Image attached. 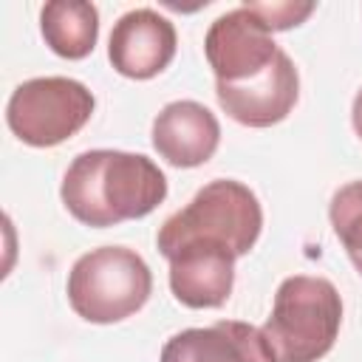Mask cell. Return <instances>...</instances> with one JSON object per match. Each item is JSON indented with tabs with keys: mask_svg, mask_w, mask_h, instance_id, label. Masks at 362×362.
<instances>
[{
	"mask_svg": "<svg viewBox=\"0 0 362 362\" xmlns=\"http://www.w3.org/2000/svg\"><path fill=\"white\" fill-rule=\"evenodd\" d=\"M59 198L74 221L107 229L147 218L167 198V175L141 153L85 150L68 164Z\"/></svg>",
	"mask_w": 362,
	"mask_h": 362,
	"instance_id": "cell-1",
	"label": "cell"
},
{
	"mask_svg": "<svg viewBox=\"0 0 362 362\" xmlns=\"http://www.w3.org/2000/svg\"><path fill=\"white\" fill-rule=\"evenodd\" d=\"M342 328V297L337 286L314 274L286 277L260 328L274 362H320Z\"/></svg>",
	"mask_w": 362,
	"mask_h": 362,
	"instance_id": "cell-2",
	"label": "cell"
},
{
	"mask_svg": "<svg viewBox=\"0 0 362 362\" xmlns=\"http://www.w3.org/2000/svg\"><path fill=\"white\" fill-rule=\"evenodd\" d=\"M260 232L263 206L257 195L235 178H215L204 184L184 209L161 223L156 246L164 255L178 243L201 240L226 246L229 252H235V257H243L255 249Z\"/></svg>",
	"mask_w": 362,
	"mask_h": 362,
	"instance_id": "cell-3",
	"label": "cell"
},
{
	"mask_svg": "<svg viewBox=\"0 0 362 362\" xmlns=\"http://www.w3.org/2000/svg\"><path fill=\"white\" fill-rule=\"evenodd\" d=\"M65 294L74 314L85 322L113 325L144 308L153 294V272L136 249L99 246L76 257Z\"/></svg>",
	"mask_w": 362,
	"mask_h": 362,
	"instance_id": "cell-4",
	"label": "cell"
},
{
	"mask_svg": "<svg viewBox=\"0 0 362 362\" xmlns=\"http://www.w3.org/2000/svg\"><path fill=\"white\" fill-rule=\"evenodd\" d=\"M96 96L71 76H34L20 82L6 105L8 130L28 147H57L93 116Z\"/></svg>",
	"mask_w": 362,
	"mask_h": 362,
	"instance_id": "cell-5",
	"label": "cell"
},
{
	"mask_svg": "<svg viewBox=\"0 0 362 362\" xmlns=\"http://www.w3.org/2000/svg\"><path fill=\"white\" fill-rule=\"evenodd\" d=\"M277 51L280 48L272 40V31L246 6L221 14L204 37V54L215 82L226 85H238L263 74L274 62Z\"/></svg>",
	"mask_w": 362,
	"mask_h": 362,
	"instance_id": "cell-6",
	"label": "cell"
},
{
	"mask_svg": "<svg viewBox=\"0 0 362 362\" xmlns=\"http://www.w3.org/2000/svg\"><path fill=\"white\" fill-rule=\"evenodd\" d=\"M215 96H218L221 110L238 124L272 127L294 110L300 99V74L291 57L280 48L274 62L263 74L246 82H238V85L215 82Z\"/></svg>",
	"mask_w": 362,
	"mask_h": 362,
	"instance_id": "cell-7",
	"label": "cell"
},
{
	"mask_svg": "<svg viewBox=\"0 0 362 362\" xmlns=\"http://www.w3.org/2000/svg\"><path fill=\"white\" fill-rule=\"evenodd\" d=\"M175 25L156 8H130L113 23L107 37V59L116 74L144 82L158 76L175 57Z\"/></svg>",
	"mask_w": 362,
	"mask_h": 362,
	"instance_id": "cell-8",
	"label": "cell"
},
{
	"mask_svg": "<svg viewBox=\"0 0 362 362\" xmlns=\"http://www.w3.org/2000/svg\"><path fill=\"white\" fill-rule=\"evenodd\" d=\"M170 263V291L187 308H218L235 286V252L215 243L187 240L164 252Z\"/></svg>",
	"mask_w": 362,
	"mask_h": 362,
	"instance_id": "cell-9",
	"label": "cell"
},
{
	"mask_svg": "<svg viewBox=\"0 0 362 362\" xmlns=\"http://www.w3.org/2000/svg\"><path fill=\"white\" fill-rule=\"evenodd\" d=\"M150 136L158 158L178 170H192L215 156L221 144V124L206 105L195 99H175L156 113Z\"/></svg>",
	"mask_w": 362,
	"mask_h": 362,
	"instance_id": "cell-10",
	"label": "cell"
},
{
	"mask_svg": "<svg viewBox=\"0 0 362 362\" xmlns=\"http://www.w3.org/2000/svg\"><path fill=\"white\" fill-rule=\"evenodd\" d=\"M158 362H274L266 337L252 322L218 320L206 328L173 334Z\"/></svg>",
	"mask_w": 362,
	"mask_h": 362,
	"instance_id": "cell-11",
	"label": "cell"
},
{
	"mask_svg": "<svg viewBox=\"0 0 362 362\" xmlns=\"http://www.w3.org/2000/svg\"><path fill=\"white\" fill-rule=\"evenodd\" d=\"M45 45L62 59H85L99 40V8L85 0H51L40 8Z\"/></svg>",
	"mask_w": 362,
	"mask_h": 362,
	"instance_id": "cell-12",
	"label": "cell"
},
{
	"mask_svg": "<svg viewBox=\"0 0 362 362\" xmlns=\"http://www.w3.org/2000/svg\"><path fill=\"white\" fill-rule=\"evenodd\" d=\"M334 235L339 238L348 260L362 274V178L342 184L328 204Z\"/></svg>",
	"mask_w": 362,
	"mask_h": 362,
	"instance_id": "cell-13",
	"label": "cell"
},
{
	"mask_svg": "<svg viewBox=\"0 0 362 362\" xmlns=\"http://www.w3.org/2000/svg\"><path fill=\"white\" fill-rule=\"evenodd\" d=\"M272 34L274 31H288L303 25L314 11L317 3H297V0H272V3H243Z\"/></svg>",
	"mask_w": 362,
	"mask_h": 362,
	"instance_id": "cell-14",
	"label": "cell"
},
{
	"mask_svg": "<svg viewBox=\"0 0 362 362\" xmlns=\"http://www.w3.org/2000/svg\"><path fill=\"white\" fill-rule=\"evenodd\" d=\"M351 124H354V133L362 139V88L356 90L354 105H351Z\"/></svg>",
	"mask_w": 362,
	"mask_h": 362,
	"instance_id": "cell-15",
	"label": "cell"
}]
</instances>
